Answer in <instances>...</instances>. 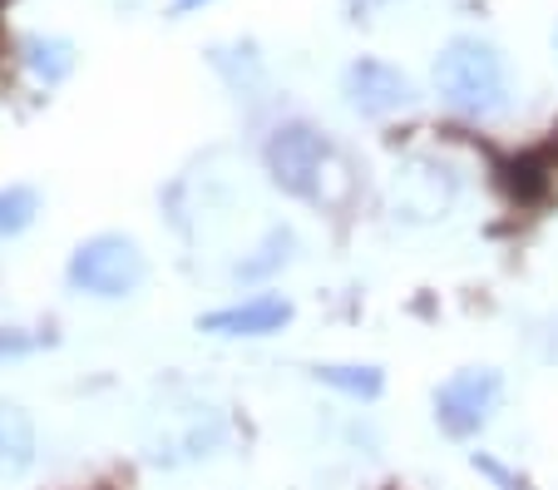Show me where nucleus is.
<instances>
[{
  "mask_svg": "<svg viewBox=\"0 0 558 490\" xmlns=\"http://www.w3.org/2000/svg\"><path fill=\"white\" fill-rule=\"evenodd\" d=\"M435 95L445 99V109L464 119H489L505 109L509 99V75L505 55L480 35H454L440 55H435Z\"/></svg>",
  "mask_w": 558,
  "mask_h": 490,
  "instance_id": "nucleus-1",
  "label": "nucleus"
},
{
  "mask_svg": "<svg viewBox=\"0 0 558 490\" xmlns=\"http://www.w3.org/2000/svg\"><path fill=\"white\" fill-rule=\"evenodd\" d=\"M267 174L282 193L292 199H306V203H327V179L337 169V150L331 139L312 124H282L272 139H267Z\"/></svg>",
  "mask_w": 558,
  "mask_h": 490,
  "instance_id": "nucleus-2",
  "label": "nucleus"
},
{
  "mask_svg": "<svg viewBox=\"0 0 558 490\" xmlns=\"http://www.w3.org/2000/svg\"><path fill=\"white\" fill-rule=\"evenodd\" d=\"M74 292L85 298H129V292L144 288L148 277V258L134 238L124 234H95L70 253V267H64Z\"/></svg>",
  "mask_w": 558,
  "mask_h": 490,
  "instance_id": "nucleus-3",
  "label": "nucleus"
},
{
  "mask_svg": "<svg viewBox=\"0 0 558 490\" xmlns=\"http://www.w3.org/2000/svg\"><path fill=\"white\" fill-rule=\"evenodd\" d=\"M499 396H505V377L495 367H464L435 392V421L445 437L470 441L489 427V416L499 411Z\"/></svg>",
  "mask_w": 558,
  "mask_h": 490,
  "instance_id": "nucleus-4",
  "label": "nucleus"
},
{
  "mask_svg": "<svg viewBox=\"0 0 558 490\" xmlns=\"http://www.w3.org/2000/svg\"><path fill=\"white\" fill-rule=\"evenodd\" d=\"M341 89H347V105L366 119H386V115H396V109H405L415 99L411 80L386 60H356L347 70V80H341Z\"/></svg>",
  "mask_w": 558,
  "mask_h": 490,
  "instance_id": "nucleus-5",
  "label": "nucleus"
},
{
  "mask_svg": "<svg viewBox=\"0 0 558 490\" xmlns=\"http://www.w3.org/2000/svg\"><path fill=\"white\" fill-rule=\"evenodd\" d=\"M292 322V302L277 298V292H263V298L247 302H228V308H213L198 318V332L208 337H272Z\"/></svg>",
  "mask_w": 558,
  "mask_h": 490,
  "instance_id": "nucleus-6",
  "label": "nucleus"
},
{
  "mask_svg": "<svg viewBox=\"0 0 558 490\" xmlns=\"http://www.w3.org/2000/svg\"><path fill=\"white\" fill-rule=\"evenodd\" d=\"M35 461V421L21 406H0V480L31 470Z\"/></svg>",
  "mask_w": 558,
  "mask_h": 490,
  "instance_id": "nucleus-7",
  "label": "nucleus"
},
{
  "mask_svg": "<svg viewBox=\"0 0 558 490\" xmlns=\"http://www.w3.org/2000/svg\"><path fill=\"white\" fill-rule=\"evenodd\" d=\"M21 55H25L31 80H35V85H45V89L60 85V80L74 70V45L60 40V35H31V40L21 45Z\"/></svg>",
  "mask_w": 558,
  "mask_h": 490,
  "instance_id": "nucleus-8",
  "label": "nucleus"
},
{
  "mask_svg": "<svg viewBox=\"0 0 558 490\" xmlns=\"http://www.w3.org/2000/svg\"><path fill=\"white\" fill-rule=\"evenodd\" d=\"M312 377L327 382L331 392H341V396H356V402H371V396H380V386H386L380 367H366V362H327V367H316Z\"/></svg>",
  "mask_w": 558,
  "mask_h": 490,
  "instance_id": "nucleus-9",
  "label": "nucleus"
},
{
  "mask_svg": "<svg viewBox=\"0 0 558 490\" xmlns=\"http://www.w3.org/2000/svg\"><path fill=\"white\" fill-rule=\"evenodd\" d=\"M292 248H296V234L292 228H272V234L257 243V258H243V263L232 267V277H243V283H257V277H272L277 267L292 263Z\"/></svg>",
  "mask_w": 558,
  "mask_h": 490,
  "instance_id": "nucleus-10",
  "label": "nucleus"
},
{
  "mask_svg": "<svg viewBox=\"0 0 558 490\" xmlns=\"http://www.w3.org/2000/svg\"><path fill=\"white\" fill-rule=\"evenodd\" d=\"M40 214V193L25 189V183H11V189H0V238H15L35 224Z\"/></svg>",
  "mask_w": 558,
  "mask_h": 490,
  "instance_id": "nucleus-11",
  "label": "nucleus"
},
{
  "mask_svg": "<svg viewBox=\"0 0 558 490\" xmlns=\"http://www.w3.org/2000/svg\"><path fill=\"white\" fill-rule=\"evenodd\" d=\"M40 347V337H25V332H0V357H25Z\"/></svg>",
  "mask_w": 558,
  "mask_h": 490,
  "instance_id": "nucleus-12",
  "label": "nucleus"
},
{
  "mask_svg": "<svg viewBox=\"0 0 558 490\" xmlns=\"http://www.w3.org/2000/svg\"><path fill=\"white\" fill-rule=\"evenodd\" d=\"M356 11H380V5H390V0H351Z\"/></svg>",
  "mask_w": 558,
  "mask_h": 490,
  "instance_id": "nucleus-13",
  "label": "nucleus"
},
{
  "mask_svg": "<svg viewBox=\"0 0 558 490\" xmlns=\"http://www.w3.org/2000/svg\"><path fill=\"white\" fill-rule=\"evenodd\" d=\"M198 5H208V0H173V11H198Z\"/></svg>",
  "mask_w": 558,
  "mask_h": 490,
  "instance_id": "nucleus-14",
  "label": "nucleus"
}]
</instances>
